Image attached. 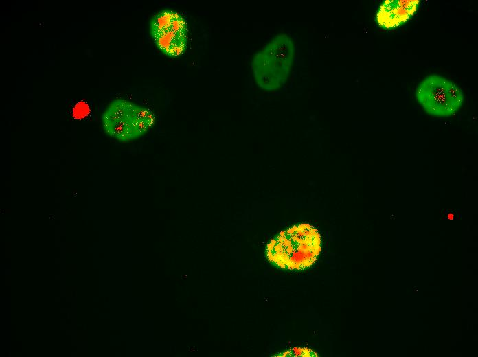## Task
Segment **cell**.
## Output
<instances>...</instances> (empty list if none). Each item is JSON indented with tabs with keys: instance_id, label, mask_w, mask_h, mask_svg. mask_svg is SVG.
I'll list each match as a JSON object with an SVG mask.
<instances>
[{
	"instance_id": "cell-1",
	"label": "cell",
	"mask_w": 478,
	"mask_h": 357,
	"mask_svg": "<svg viewBox=\"0 0 478 357\" xmlns=\"http://www.w3.org/2000/svg\"><path fill=\"white\" fill-rule=\"evenodd\" d=\"M295 55V44L286 34L275 36L253 56L255 81L263 90L279 89L287 80Z\"/></svg>"
},
{
	"instance_id": "cell-2",
	"label": "cell",
	"mask_w": 478,
	"mask_h": 357,
	"mask_svg": "<svg viewBox=\"0 0 478 357\" xmlns=\"http://www.w3.org/2000/svg\"><path fill=\"white\" fill-rule=\"evenodd\" d=\"M104 131L121 141H129L145 135L154 125L152 111L129 100L112 101L102 116Z\"/></svg>"
},
{
	"instance_id": "cell-3",
	"label": "cell",
	"mask_w": 478,
	"mask_h": 357,
	"mask_svg": "<svg viewBox=\"0 0 478 357\" xmlns=\"http://www.w3.org/2000/svg\"><path fill=\"white\" fill-rule=\"evenodd\" d=\"M416 98L427 113L437 117H449L461 108L464 93L453 82L442 76L432 74L418 84Z\"/></svg>"
},
{
	"instance_id": "cell-4",
	"label": "cell",
	"mask_w": 478,
	"mask_h": 357,
	"mask_svg": "<svg viewBox=\"0 0 478 357\" xmlns=\"http://www.w3.org/2000/svg\"><path fill=\"white\" fill-rule=\"evenodd\" d=\"M150 33L158 49L168 56H179L186 49L187 25L185 19L174 10L157 13L150 21Z\"/></svg>"
},
{
	"instance_id": "cell-5",
	"label": "cell",
	"mask_w": 478,
	"mask_h": 357,
	"mask_svg": "<svg viewBox=\"0 0 478 357\" xmlns=\"http://www.w3.org/2000/svg\"><path fill=\"white\" fill-rule=\"evenodd\" d=\"M419 2V0L385 1L376 14L378 24L385 29L400 25L415 13Z\"/></svg>"
},
{
	"instance_id": "cell-6",
	"label": "cell",
	"mask_w": 478,
	"mask_h": 357,
	"mask_svg": "<svg viewBox=\"0 0 478 357\" xmlns=\"http://www.w3.org/2000/svg\"><path fill=\"white\" fill-rule=\"evenodd\" d=\"M280 356H282V357L291 356V352H290V351H286L285 352H284V353H283L282 355H280Z\"/></svg>"
}]
</instances>
